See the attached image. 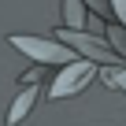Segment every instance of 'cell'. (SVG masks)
<instances>
[{"label":"cell","mask_w":126,"mask_h":126,"mask_svg":"<svg viewBox=\"0 0 126 126\" xmlns=\"http://www.w3.org/2000/svg\"><path fill=\"white\" fill-rule=\"evenodd\" d=\"M96 78V63L93 59H71V63H63V71L52 78V85H48V100H63V96H74V93H82L89 82Z\"/></svg>","instance_id":"7a4b0ae2"},{"label":"cell","mask_w":126,"mask_h":126,"mask_svg":"<svg viewBox=\"0 0 126 126\" xmlns=\"http://www.w3.org/2000/svg\"><path fill=\"white\" fill-rule=\"evenodd\" d=\"M33 100H37V85H26V89H22V93L11 100V108H8V126H19V122L30 115Z\"/></svg>","instance_id":"277c9868"},{"label":"cell","mask_w":126,"mask_h":126,"mask_svg":"<svg viewBox=\"0 0 126 126\" xmlns=\"http://www.w3.org/2000/svg\"><path fill=\"white\" fill-rule=\"evenodd\" d=\"M111 11H115V19L126 26V0H111Z\"/></svg>","instance_id":"52a82bcc"},{"label":"cell","mask_w":126,"mask_h":126,"mask_svg":"<svg viewBox=\"0 0 126 126\" xmlns=\"http://www.w3.org/2000/svg\"><path fill=\"white\" fill-rule=\"evenodd\" d=\"M56 37H59V41H67L74 52H82V56H85V59H93V63H115V59H119L111 45H104L100 37H89L85 30H71V26H63Z\"/></svg>","instance_id":"3957f363"},{"label":"cell","mask_w":126,"mask_h":126,"mask_svg":"<svg viewBox=\"0 0 126 126\" xmlns=\"http://www.w3.org/2000/svg\"><path fill=\"white\" fill-rule=\"evenodd\" d=\"M104 82H108V85H119V89H126V71H119V74H111V71H108V74H104Z\"/></svg>","instance_id":"8992f818"},{"label":"cell","mask_w":126,"mask_h":126,"mask_svg":"<svg viewBox=\"0 0 126 126\" xmlns=\"http://www.w3.org/2000/svg\"><path fill=\"white\" fill-rule=\"evenodd\" d=\"M85 19H89V11H85L82 0H63V26H71V30H85Z\"/></svg>","instance_id":"5b68a950"},{"label":"cell","mask_w":126,"mask_h":126,"mask_svg":"<svg viewBox=\"0 0 126 126\" xmlns=\"http://www.w3.org/2000/svg\"><path fill=\"white\" fill-rule=\"evenodd\" d=\"M15 52L30 56L33 63H71L74 59V48L71 45H59V37H33V33H11L8 37Z\"/></svg>","instance_id":"6da1fadb"}]
</instances>
